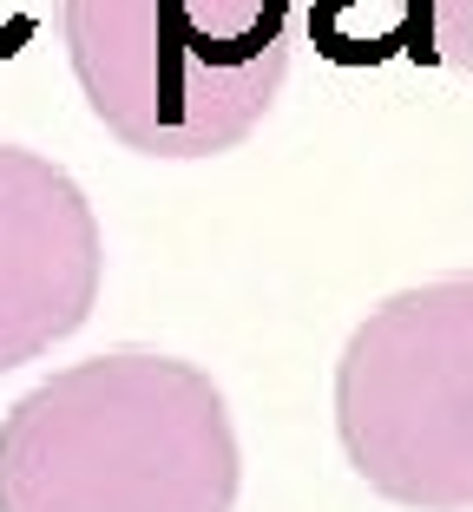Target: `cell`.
Wrapping results in <instances>:
<instances>
[{
    "instance_id": "cell-1",
    "label": "cell",
    "mask_w": 473,
    "mask_h": 512,
    "mask_svg": "<svg viewBox=\"0 0 473 512\" xmlns=\"http://www.w3.org/2000/svg\"><path fill=\"white\" fill-rule=\"evenodd\" d=\"M237 480L217 381L152 348L60 368L0 421V512H230Z\"/></svg>"
},
{
    "instance_id": "cell-2",
    "label": "cell",
    "mask_w": 473,
    "mask_h": 512,
    "mask_svg": "<svg viewBox=\"0 0 473 512\" xmlns=\"http://www.w3.org/2000/svg\"><path fill=\"white\" fill-rule=\"evenodd\" d=\"M60 40L125 151L217 158L290 79V0H60Z\"/></svg>"
},
{
    "instance_id": "cell-3",
    "label": "cell",
    "mask_w": 473,
    "mask_h": 512,
    "mask_svg": "<svg viewBox=\"0 0 473 512\" xmlns=\"http://www.w3.org/2000/svg\"><path fill=\"white\" fill-rule=\"evenodd\" d=\"M336 434L382 499L473 512V276H434L355 322L336 362Z\"/></svg>"
},
{
    "instance_id": "cell-4",
    "label": "cell",
    "mask_w": 473,
    "mask_h": 512,
    "mask_svg": "<svg viewBox=\"0 0 473 512\" xmlns=\"http://www.w3.org/2000/svg\"><path fill=\"white\" fill-rule=\"evenodd\" d=\"M106 243L86 191L53 158L0 145V375L86 329Z\"/></svg>"
},
{
    "instance_id": "cell-5",
    "label": "cell",
    "mask_w": 473,
    "mask_h": 512,
    "mask_svg": "<svg viewBox=\"0 0 473 512\" xmlns=\"http://www.w3.org/2000/svg\"><path fill=\"white\" fill-rule=\"evenodd\" d=\"M421 0H309V40L336 66H375L414 53Z\"/></svg>"
},
{
    "instance_id": "cell-6",
    "label": "cell",
    "mask_w": 473,
    "mask_h": 512,
    "mask_svg": "<svg viewBox=\"0 0 473 512\" xmlns=\"http://www.w3.org/2000/svg\"><path fill=\"white\" fill-rule=\"evenodd\" d=\"M408 60L414 66H454V73H473V0H421Z\"/></svg>"
},
{
    "instance_id": "cell-7",
    "label": "cell",
    "mask_w": 473,
    "mask_h": 512,
    "mask_svg": "<svg viewBox=\"0 0 473 512\" xmlns=\"http://www.w3.org/2000/svg\"><path fill=\"white\" fill-rule=\"evenodd\" d=\"M33 33V0H0V60H14Z\"/></svg>"
}]
</instances>
